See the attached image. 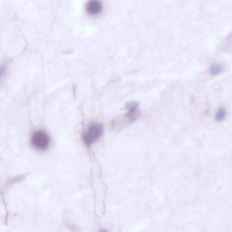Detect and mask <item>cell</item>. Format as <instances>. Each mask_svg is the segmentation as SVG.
<instances>
[{
	"mask_svg": "<svg viewBox=\"0 0 232 232\" xmlns=\"http://www.w3.org/2000/svg\"><path fill=\"white\" fill-rule=\"evenodd\" d=\"M128 113L126 114L115 118L112 122L113 128L121 129L128 126L138 119L139 116V111L138 110V104L136 102H130L127 105Z\"/></svg>",
	"mask_w": 232,
	"mask_h": 232,
	"instance_id": "cell-1",
	"label": "cell"
},
{
	"mask_svg": "<svg viewBox=\"0 0 232 232\" xmlns=\"http://www.w3.org/2000/svg\"><path fill=\"white\" fill-rule=\"evenodd\" d=\"M229 37H232V33L230 35V36H229Z\"/></svg>",
	"mask_w": 232,
	"mask_h": 232,
	"instance_id": "cell-8",
	"label": "cell"
},
{
	"mask_svg": "<svg viewBox=\"0 0 232 232\" xmlns=\"http://www.w3.org/2000/svg\"><path fill=\"white\" fill-rule=\"evenodd\" d=\"M227 116V110L224 107H221L218 109L217 113H215V118L217 122H222L225 119Z\"/></svg>",
	"mask_w": 232,
	"mask_h": 232,
	"instance_id": "cell-6",
	"label": "cell"
},
{
	"mask_svg": "<svg viewBox=\"0 0 232 232\" xmlns=\"http://www.w3.org/2000/svg\"><path fill=\"white\" fill-rule=\"evenodd\" d=\"M6 65L5 64H1L0 65V77L3 76V75L6 72Z\"/></svg>",
	"mask_w": 232,
	"mask_h": 232,
	"instance_id": "cell-7",
	"label": "cell"
},
{
	"mask_svg": "<svg viewBox=\"0 0 232 232\" xmlns=\"http://www.w3.org/2000/svg\"><path fill=\"white\" fill-rule=\"evenodd\" d=\"M102 134H103L102 125L97 122H92L89 125L87 130L84 132L82 139L86 145L90 147L101 139Z\"/></svg>",
	"mask_w": 232,
	"mask_h": 232,
	"instance_id": "cell-2",
	"label": "cell"
},
{
	"mask_svg": "<svg viewBox=\"0 0 232 232\" xmlns=\"http://www.w3.org/2000/svg\"><path fill=\"white\" fill-rule=\"evenodd\" d=\"M223 71V67L220 64H213V65L211 66L209 69V72L211 73V75H213V76H216V75H219L220 73H221Z\"/></svg>",
	"mask_w": 232,
	"mask_h": 232,
	"instance_id": "cell-5",
	"label": "cell"
},
{
	"mask_svg": "<svg viewBox=\"0 0 232 232\" xmlns=\"http://www.w3.org/2000/svg\"><path fill=\"white\" fill-rule=\"evenodd\" d=\"M101 232H107L106 231H101Z\"/></svg>",
	"mask_w": 232,
	"mask_h": 232,
	"instance_id": "cell-9",
	"label": "cell"
},
{
	"mask_svg": "<svg viewBox=\"0 0 232 232\" xmlns=\"http://www.w3.org/2000/svg\"><path fill=\"white\" fill-rule=\"evenodd\" d=\"M50 139L48 133L44 130H37L33 133L31 143L33 147L38 151H45L50 145Z\"/></svg>",
	"mask_w": 232,
	"mask_h": 232,
	"instance_id": "cell-3",
	"label": "cell"
},
{
	"mask_svg": "<svg viewBox=\"0 0 232 232\" xmlns=\"http://www.w3.org/2000/svg\"><path fill=\"white\" fill-rule=\"evenodd\" d=\"M102 8L103 6L100 0H89L86 5L87 14L92 16L101 14Z\"/></svg>",
	"mask_w": 232,
	"mask_h": 232,
	"instance_id": "cell-4",
	"label": "cell"
}]
</instances>
